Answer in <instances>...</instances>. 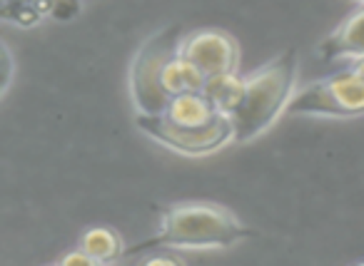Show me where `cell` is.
Here are the masks:
<instances>
[{
	"mask_svg": "<svg viewBox=\"0 0 364 266\" xmlns=\"http://www.w3.org/2000/svg\"><path fill=\"white\" fill-rule=\"evenodd\" d=\"M294 75H297V50L289 48L257 72L242 77V90L230 110L235 142L255 140L277 120L279 112L287 110L292 100Z\"/></svg>",
	"mask_w": 364,
	"mask_h": 266,
	"instance_id": "7a4b0ae2",
	"label": "cell"
},
{
	"mask_svg": "<svg viewBox=\"0 0 364 266\" xmlns=\"http://www.w3.org/2000/svg\"><path fill=\"white\" fill-rule=\"evenodd\" d=\"M77 246L85 249L95 259V264H110V261L120 259L125 254L120 234L115 229H110V226H90V229H85Z\"/></svg>",
	"mask_w": 364,
	"mask_h": 266,
	"instance_id": "9c48e42d",
	"label": "cell"
},
{
	"mask_svg": "<svg viewBox=\"0 0 364 266\" xmlns=\"http://www.w3.org/2000/svg\"><path fill=\"white\" fill-rule=\"evenodd\" d=\"M50 13V0H3V21L18 26H33Z\"/></svg>",
	"mask_w": 364,
	"mask_h": 266,
	"instance_id": "30bf717a",
	"label": "cell"
},
{
	"mask_svg": "<svg viewBox=\"0 0 364 266\" xmlns=\"http://www.w3.org/2000/svg\"><path fill=\"white\" fill-rule=\"evenodd\" d=\"M3 60H6V80H3V90H8L11 75H13V55H11V48L8 45H3Z\"/></svg>",
	"mask_w": 364,
	"mask_h": 266,
	"instance_id": "5bb4252c",
	"label": "cell"
},
{
	"mask_svg": "<svg viewBox=\"0 0 364 266\" xmlns=\"http://www.w3.org/2000/svg\"><path fill=\"white\" fill-rule=\"evenodd\" d=\"M160 115H165L167 120L177 122V125H210V122L228 115V112L220 110V107L215 105V100L205 90H193V92L177 95L175 100L167 105V110L160 112Z\"/></svg>",
	"mask_w": 364,
	"mask_h": 266,
	"instance_id": "ba28073f",
	"label": "cell"
},
{
	"mask_svg": "<svg viewBox=\"0 0 364 266\" xmlns=\"http://www.w3.org/2000/svg\"><path fill=\"white\" fill-rule=\"evenodd\" d=\"M250 236L255 231L225 206L185 201L165 209L157 234L127 246L122 256H142L155 249H228Z\"/></svg>",
	"mask_w": 364,
	"mask_h": 266,
	"instance_id": "6da1fadb",
	"label": "cell"
},
{
	"mask_svg": "<svg viewBox=\"0 0 364 266\" xmlns=\"http://www.w3.org/2000/svg\"><path fill=\"white\" fill-rule=\"evenodd\" d=\"M322 60H337V57H362L364 55V8L339 23L317 48Z\"/></svg>",
	"mask_w": 364,
	"mask_h": 266,
	"instance_id": "52a82bcc",
	"label": "cell"
},
{
	"mask_svg": "<svg viewBox=\"0 0 364 266\" xmlns=\"http://www.w3.org/2000/svg\"><path fill=\"white\" fill-rule=\"evenodd\" d=\"M182 26H167L160 33L150 35L137 50L130 67V92L137 112L142 115H160L170 105L165 90L167 65L182 50Z\"/></svg>",
	"mask_w": 364,
	"mask_h": 266,
	"instance_id": "3957f363",
	"label": "cell"
},
{
	"mask_svg": "<svg viewBox=\"0 0 364 266\" xmlns=\"http://www.w3.org/2000/svg\"><path fill=\"white\" fill-rule=\"evenodd\" d=\"M58 264H60V266H92V264H95V259H92L85 249L75 246V249L68 251L65 256H60V259H58Z\"/></svg>",
	"mask_w": 364,
	"mask_h": 266,
	"instance_id": "7c38bea8",
	"label": "cell"
},
{
	"mask_svg": "<svg viewBox=\"0 0 364 266\" xmlns=\"http://www.w3.org/2000/svg\"><path fill=\"white\" fill-rule=\"evenodd\" d=\"M80 13V0H50V13L48 16L55 21H73Z\"/></svg>",
	"mask_w": 364,
	"mask_h": 266,
	"instance_id": "8fae6325",
	"label": "cell"
},
{
	"mask_svg": "<svg viewBox=\"0 0 364 266\" xmlns=\"http://www.w3.org/2000/svg\"><path fill=\"white\" fill-rule=\"evenodd\" d=\"M182 55L205 75V80L225 75H237L240 67V43L220 28L185 33Z\"/></svg>",
	"mask_w": 364,
	"mask_h": 266,
	"instance_id": "8992f818",
	"label": "cell"
},
{
	"mask_svg": "<svg viewBox=\"0 0 364 266\" xmlns=\"http://www.w3.org/2000/svg\"><path fill=\"white\" fill-rule=\"evenodd\" d=\"M175 249H155V254L145 256V264H185L180 254H172Z\"/></svg>",
	"mask_w": 364,
	"mask_h": 266,
	"instance_id": "4fadbf2b",
	"label": "cell"
},
{
	"mask_svg": "<svg viewBox=\"0 0 364 266\" xmlns=\"http://www.w3.org/2000/svg\"><path fill=\"white\" fill-rule=\"evenodd\" d=\"M135 125L150 140L190 157L210 155V152L223 150L228 142H235V127L230 115L218 117L210 125H177V122L167 120L165 115H142V112H137Z\"/></svg>",
	"mask_w": 364,
	"mask_h": 266,
	"instance_id": "5b68a950",
	"label": "cell"
},
{
	"mask_svg": "<svg viewBox=\"0 0 364 266\" xmlns=\"http://www.w3.org/2000/svg\"><path fill=\"white\" fill-rule=\"evenodd\" d=\"M352 67H354V70H357V72H359V75H362V77H364V55H362V57H357V62H354V65H352Z\"/></svg>",
	"mask_w": 364,
	"mask_h": 266,
	"instance_id": "9a60e30c",
	"label": "cell"
},
{
	"mask_svg": "<svg viewBox=\"0 0 364 266\" xmlns=\"http://www.w3.org/2000/svg\"><path fill=\"white\" fill-rule=\"evenodd\" d=\"M287 115L359 117L364 115V77L354 67L317 80L292 95Z\"/></svg>",
	"mask_w": 364,
	"mask_h": 266,
	"instance_id": "277c9868",
	"label": "cell"
}]
</instances>
